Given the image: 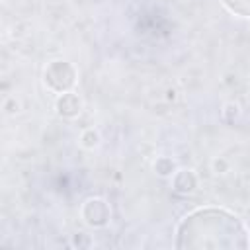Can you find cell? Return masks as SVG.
<instances>
[{
    "label": "cell",
    "instance_id": "5b68a950",
    "mask_svg": "<svg viewBox=\"0 0 250 250\" xmlns=\"http://www.w3.org/2000/svg\"><path fill=\"white\" fill-rule=\"evenodd\" d=\"M223 4L236 16L250 18V0H223Z\"/></svg>",
    "mask_w": 250,
    "mask_h": 250
},
{
    "label": "cell",
    "instance_id": "7a4b0ae2",
    "mask_svg": "<svg viewBox=\"0 0 250 250\" xmlns=\"http://www.w3.org/2000/svg\"><path fill=\"white\" fill-rule=\"evenodd\" d=\"M45 82L53 88V90H68L74 84V68L68 62L62 61H55L49 64V68L45 70Z\"/></svg>",
    "mask_w": 250,
    "mask_h": 250
},
{
    "label": "cell",
    "instance_id": "3957f363",
    "mask_svg": "<svg viewBox=\"0 0 250 250\" xmlns=\"http://www.w3.org/2000/svg\"><path fill=\"white\" fill-rule=\"evenodd\" d=\"M82 213H84L86 223L94 225V227H102L109 219V209H107V203L104 199H90V201H86Z\"/></svg>",
    "mask_w": 250,
    "mask_h": 250
},
{
    "label": "cell",
    "instance_id": "277c9868",
    "mask_svg": "<svg viewBox=\"0 0 250 250\" xmlns=\"http://www.w3.org/2000/svg\"><path fill=\"white\" fill-rule=\"evenodd\" d=\"M57 107H59V111L62 115H76L80 111V102H78V98L74 94H62V98L59 100Z\"/></svg>",
    "mask_w": 250,
    "mask_h": 250
},
{
    "label": "cell",
    "instance_id": "6da1fadb",
    "mask_svg": "<svg viewBox=\"0 0 250 250\" xmlns=\"http://www.w3.org/2000/svg\"><path fill=\"white\" fill-rule=\"evenodd\" d=\"M248 232L242 221L227 209H195L178 227L176 248L189 250H232L248 248Z\"/></svg>",
    "mask_w": 250,
    "mask_h": 250
}]
</instances>
